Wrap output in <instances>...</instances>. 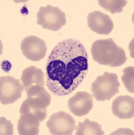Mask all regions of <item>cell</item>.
Returning <instances> with one entry per match:
<instances>
[{
    "label": "cell",
    "instance_id": "cell-1",
    "mask_svg": "<svg viewBox=\"0 0 134 135\" xmlns=\"http://www.w3.org/2000/svg\"><path fill=\"white\" fill-rule=\"evenodd\" d=\"M88 55L83 43L75 38L59 42L47 60L46 85L56 96H66L79 87L88 72Z\"/></svg>",
    "mask_w": 134,
    "mask_h": 135
},
{
    "label": "cell",
    "instance_id": "cell-2",
    "mask_svg": "<svg viewBox=\"0 0 134 135\" xmlns=\"http://www.w3.org/2000/svg\"><path fill=\"white\" fill-rule=\"evenodd\" d=\"M91 52L94 61L101 65L119 67L127 61L125 51L118 46L112 38L94 41Z\"/></svg>",
    "mask_w": 134,
    "mask_h": 135
},
{
    "label": "cell",
    "instance_id": "cell-3",
    "mask_svg": "<svg viewBox=\"0 0 134 135\" xmlns=\"http://www.w3.org/2000/svg\"><path fill=\"white\" fill-rule=\"evenodd\" d=\"M120 86L117 74L105 72L91 84V91L98 101H104L110 100L118 93Z\"/></svg>",
    "mask_w": 134,
    "mask_h": 135
},
{
    "label": "cell",
    "instance_id": "cell-4",
    "mask_svg": "<svg viewBox=\"0 0 134 135\" xmlns=\"http://www.w3.org/2000/svg\"><path fill=\"white\" fill-rule=\"evenodd\" d=\"M37 25L43 28L52 31H58L66 25V14L58 7L50 5L41 6L37 14Z\"/></svg>",
    "mask_w": 134,
    "mask_h": 135
},
{
    "label": "cell",
    "instance_id": "cell-5",
    "mask_svg": "<svg viewBox=\"0 0 134 135\" xmlns=\"http://www.w3.org/2000/svg\"><path fill=\"white\" fill-rule=\"evenodd\" d=\"M49 133L53 135H71L76 129L75 120L64 112L54 113L47 122Z\"/></svg>",
    "mask_w": 134,
    "mask_h": 135
},
{
    "label": "cell",
    "instance_id": "cell-6",
    "mask_svg": "<svg viewBox=\"0 0 134 135\" xmlns=\"http://www.w3.org/2000/svg\"><path fill=\"white\" fill-rule=\"evenodd\" d=\"M25 87L19 79L10 76L0 78V101L3 105H9L19 100Z\"/></svg>",
    "mask_w": 134,
    "mask_h": 135
},
{
    "label": "cell",
    "instance_id": "cell-7",
    "mask_svg": "<svg viewBox=\"0 0 134 135\" xmlns=\"http://www.w3.org/2000/svg\"><path fill=\"white\" fill-rule=\"evenodd\" d=\"M20 48L22 53L26 59L34 61L43 60L47 52L45 42L33 35L25 37L22 41Z\"/></svg>",
    "mask_w": 134,
    "mask_h": 135
},
{
    "label": "cell",
    "instance_id": "cell-8",
    "mask_svg": "<svg viewBox=\"0 0 134 135\" xmlns=\"http://www.w3.org/2000/svg\"><path fill=\"white\" fill-rule=\"evenodd\" d=\"M93 101V95L85 91L77 92L68 99V109L76 116H83L91 110Z\"/></svg>",
    "mask_w": 134,
    "mask_h": 135
},
{
    "label": "cell",
    "instance_id": "cell-9",
    "mask_svg": "<svg viewBox=\"0 0 134 135\" xmlns=\"http://www.w3.org/2000/svg\"><path fill=\"white\" fill-rule=\"evenodd\" d=\"M87 25L94 32L108 35L112 32L114 24L110 16L100 11H94L87 16Z\"/></svg>",
    "mask_w": 134,
    "mask_h": 135
},
{
    "label": "cell",
    "instance_id": "cell-10",
    "mask_svg": "<svg viewBox=\"0 0 134 135\" xmlns=\"http://www.w3.org/2000/svg\"><path fill=\"white\" fill-rule=\"evenodd\" d=\"M113 115L119 119H131L134 116V98L129 95L117 97L112 104Z\"/></svg>",
    "mask_w": 134,
    "mask_h": 135
},
{
    "label": "cell",
    "instance_id": "cell-11",
    "mask_svg": "<svg viewBox=\"0 0 134 135\" xmlns=\"http://www.w3.org/2000/svg\"><path fill=\"white\" fill-rule=\"evenodd\" d=\"M49 105L37 97H29L22 102L20 109V115L31 114L42 122L47 117V108Z\"/></svg>",
    "mask_w": 134,
    "mask_h": 135
},
{
    "label": "cell",
    "instance_id": "cell-12",
    "mask_svg": "<svg viewBox=\"0 0 134 135\" xmlns=\"http://www.w3.org/2000/svg\"><path fill=\"white\" fill-rule=\"evenodd\" d=\"M39 120L31 114L20 115L18 122V131L20 135H37L39 132Z\"/></svg>",
    "mask_w": 134,
    "mask_h": 135
},
{
    "label": "cell",
    "instance_id": "cell-13",
    "mask_svg": "<svg viewBox=\"0 0 134 135\" xmlns=\"http://www.w3.org/2000/svg\"><path fill=\"white\" fill-rule=\"evenodd\" d=\"M20 80L23 84L26 92L33 85L37 84L44 86L45 84L43 71L35 66H29L24 70Z\"/></svg>",
    "mask_w": 134,
    "mask_h": 135
},
{
    "label": "cell",
    "instance_id": "cell-14",
    "mask_svg": "<svg viewBox=\"0 0 134 135\" xmlns=\"http://www.w3.org/2000/svg\"><path fill=\"white\" fill-rule=\"evenodd\" d=\"M76 135H103L104 132L102 130V125L98 122L85 119L83 122L78 123Z\"/></svg>",
    "mask_w": 134,
    "mask_h": 135
},
{
    "label": "cell",
    "instance_id": "cell-15",
    "mask_svg": "<svg viewBox=\"0 0 134 135\" xmlns=\"http://www.w3.org/2000/svg\"><path fill=\"white\" fill-rule=\"evenodd\" d=\"M98 3L105 10L109 11L112 14L121 13L124 7L126 6V0H99Z\"/></svg>",
    "mask_w": 134,
    "mask_h": 135
},
{
    "label": "cell",
    "instance_id": "cell-16",
    "mask_svg": "<svg viewBox=\"0 0 134 135\" xmlns=\"http://www.w3.org/2000/svg\"><path fill=\"white\" fill-rule=\"evenodd\" d=\"M27 98L29 97H37L45 101L47 103H51V95L45 89L44 86L41 85H33L26 91Z\"/></svg>",
    "mask_w": 134,
    "mask_h": 135
},
{
    "label": "cell",
    "instance_id": "cell-17",
    "mask_svg": "<svg viewBox=\"0 0 134 135\" xmlns=\"http://www.w3.org/2000/svg\"><path fill=\"white\" fill-rule=\"evenodd\" d=\"M123 75L121 76L122 81L129 92L134 93V67L130 66L123 70Z\"/></svg>",
    "mask_w": 134,
    "mask_h": 135
},
{
    "label": "cell",
    "instance_id": "cell-18",
    "mask_svg": "<svg viewBox=\"0 0 134 135\" xmlns=\"http://www.w3.org/2000/svg\"><path fill=\"white\" fill-rule=\"evenodd\" d=\"M0 126H1V130H0V134L3 135H10L14 134L13 131V124L10 121L7 120L6 118L2 117L0 119Z\"/></svg>",
    "mask_w": 134,
    "mask_h": 135
}]
</instances>
